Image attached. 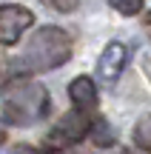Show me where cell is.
Wrapping results in <instances>:
<instances>
[{
	"label": "cell",
	"instance_id": "30bf717a",
	"mask_svg": "<svg viewBox=\"0 0 151 154\" xmlns=\"http://www.w3.org/2000/svg\"><path fill=\"white\" fill-rule=\"evenodd\" d=\"M40 3H46L49 9L60 11V14H71V11H77L80 0H40Z\"/></svg>",
	"mask_w": 151,
	"mask_h": 154
},
{
	"label": "cell",
	"instance_id": "6da1fadb",
	"mask_svg": "<svg viewBox=\"0 0 151 154\" xmlns=\"http://www.w3.org/2000/svg\"><path fill=\"white\" fill-rule=\"evenodd\" d=\"M0 103H3V120L11 126L29 128L46 120L51 111V97L43 83L29 74H14L0 86Z\"/></svg>",
	"mask_w": 151,
	"mask_h": 154
},
{
	"label": "cell",
	"instance_id": "2e32d148",
	"mask_svg": "<svg viewBox=\"0 0 151 154\" xmlns=\"http://www.w3.org/2000/svg\"><path fill=\"white\" fill-rule=\"evenodd\" d=\"M37 154H60V151H54V149H46V151H37Z\"/></svg>",
	"mask_w": 151,
	"mask_h": 154
},
{
	"label": "cell",
	"instance_id": "9a60e30c",
	"mask_svg": "<svg viewBox=\"0 0 151 154\" xmlns=\"http://www.w3.org/2000/svg\"><path fill=\"white\" fill-rule=\"evenodd\" d=\"M146 29H148V32H151V11H148V14H146Z\"/></svg>",
	"mask_w": 151,
	"mask_h": 154
},
{
	"label": "cell",
	"instance_id": "5b68a950",
	"mask_svg": "<svg viewBox=\"0 0 151 154\" xmlns=\"http://www.w3.org/2000/svg\"><path fill=\"white\" fill-rule=\"evenodd\" d=\"M125 66H128V46H123L120 40H111L97 60V77L106 86H114L120 80V74L125 72Z\"/></svg>",
	"mask_w": 151,
	"mask_h": 154
},
{
	"label": "cell",
	"instance_id": "7a4b0ae2",
	"mask_svg": "<svg viewBox=\"0 0 151 154\" xmlns=\"http://www.w3.org/2000/svg\"><path fill=\"white\" fill-rule=\"evenodd\" d=\"M74 51V40L66 29L60 26H43L29 37V43L20 51V66L23 72L34 74V72H51V69H60L71 60Z\"/></svg>",
	"mask_w": 151,
	"mask_h": 154
},
{
	"label": "cell",
	"instance_id": "3957f363",
	"mask_svg": "<svg viewBox=\"0 0 151 154\" xmlns=\"http://www.w3.org/2000/svg\"><path fill=\"white\" fill-rule=\"evenodd\" d=\"M91 123H94V117L80 111V109L63 114L60 120L49 128V134H46V149L63 151V149H71V146L83 143V140L89 137V131H91Z\"/></svg>",
	"mask_w": 151,
	"mask_h": 154
},
{
	"label": "cell",
	"instance_id": "ba28073f",
	"mask_svg": "<svg viewBox=\"0 0 151 154\" xmlns=\"http://www.w3.org/2000/svg\"><path fill=\"white\" fill-rule=\"evenodd\" d=\"M134 146L140 151L151 154V114H143L134 126Z\"/></svg>",
	"mask_w": 151,
	"mask_h": 154
},
{
	"label": "cell",
	"instance_id": "5bb4252c",
	"mask_svg": "<svg viewBox=\"0 0 151 154\" xmlns=\"http://www.w3.org/2000/svg\"><path fill=\"white\" fill-rule=\"evenodd\" d=\"M120 154H146V151H134V149H125V151H120Z\"/></svg>",
	"mask_w": 151,
	"mask_h": 154
},
{
	"label": "cell",
	"instance_id": "277c9868",
	"mask_svg": "<svg viewBox=\"0 0 151 154\" xmlns=\"http://www.w3.org/2000/svg\"><path fill=\"white\" fill-rule=\"evenodd\" d=\"M34 26V14L20 3H3L0 6V43L14 46L23 37L26 29Z\"/></svg>",
	"mask_w": 151,
	"mask_h": 154
},
{
	"label": "cell",
	"instance_id": "4fadbf2b",
	"mask_svg": "<svg viewBox=\"0 0 151 154\" xmlns=\"http://www.w3.org/2000/svg\"><path fill=\"white\" fill-rule=\"evenodd\" d=\"M6 143V120H0V146Z\"/></svg>",
	"mask_w": 151,
	"mask_h": 154
},
{
	"label": "cell",
	"instance_id": "8fae6325",
	"mask_svg": "<svg viewBox=\"0 0 151 154\" xmlns=\"http://www.w3.org/2000/svg\"><path fill=\"white\" fill-rule=\"evenodd\" d=\"M9 154H37V149H32V146H26V143H17V146H11Z\"/></svg>",
	"mask_w": 151,
	"mask_h": 154
},
{
	"label": "cell",
	"instance_id": "8992f818",
	"mask_svg": "<svg viewBox=\"0 0 151 154\" xmlns=\"http://www.w3.org/2000/svg\"><path fill=\"white\" fill-rule=\"evenodd\" d=\"M68 100L74 103V109L86 111V114H94L97 103H100V91H97V83L91 77L80 74L68 83Z\"/></svg>",
	"mask_w": 151,
	"mask_h": 154
},
{
	"label": "cell",
	"instance_id": "7c38bea8",
	"mask_svg": "<svg viewBox=\"0 0 151 154\" xmlns=\"http://www.w3.org/2000/svg\"><path fill=\"white\" fill-rule=\"evenodd\" d=\"M143 69H146L148 80H151V54H146V60H143Z\"/></svg>",
	"mask_w": 151,
	"mask_h": 154
},
{
	"label": "cell",
	"instance_id": "52a82bcc",
	"mask_svg": "<svg viewBox=\"0 0 151 154\" xmlns=\"http://www.w3.org/2000/svg\"><path fill=\"white\" fill-rule=\"evenodd\" d=\"M89 137H91V143H94L97 149H111V146L117 143V131L111 128V123H108L106 117H94Z\"/></svg>",
	"mask_w": 151,
	"mask_h": 154
},
{
	"label": "cell",
	"instance_id": "9c48e42d",
	"mask_svg": "<svg viewBox=\"0 0 151 154\" xmlns=\"http://www.w3.org/2000/svg\"><path fill=\"white\" fill-rule=\"evenodd\" d=\"M108 6H111L114 11H120V14H125V17L143 11V0H108Z\"/></svg>",
	"mask_w": 151,
	"mask_h": 154
}]
</instances>
